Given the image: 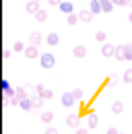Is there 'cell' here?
Segmentation results:
<instances>
[{
  "label": "cell",
  "mask_w": 132,
  "mask_h": 134,
  "mask_svg": "<svg viewBox=\"0 0 132 134\" xmlns=\"http://www.w3.org/2000/svg\"><path fill=\"white\" fill-rule=\"evenodd\" d=\"M39 62H41V68H52L56 66V56L52 54V52H46V54H41V58H39Z\"/></svg>",
  "instance_id": "cell-1"
},
{
  "label": "cell",
  "mask_w": 132,
  "mask_h": 134,
  "mask_svg": "<svg viewBox=\"0 0 132 134\" xmlns=\"http://www.w3.org/2000/svg\"><path fill=\"white\" fill-rule=\"evenodd\" d=\"M41 41H43V35L39 33V31H33V33H29V46H41Z\"/></svg>",
  "instance_id": "cell-2"
},
{
  "label": "cell",
  "mask_w": 132,
  "mask_h": 134,
  "mask_svg": "<svg viewBox=\"0 0 132 134\" xmlns=\"http://www.w3.org/2000/svg\"><path fill=\"white\" fill-rule=\"evenodd\" d=\"M116 50H118V48H116V46H112V43H107V41L101 46V54H103L105 58H112V56H116Z\"/></svg>",
  "instance_id": "cell-3"
},
{
  "label": "cell",
  "mask_w": 132,
  "mask_h": 134,
  "mask_svg": "<svg viewBox=\"0 0 132 134\" xmlns=\"http://www.w3.org/2000/svg\"><path fill=\"white\" fill-rule=\"evenodd\" d=\"M25 56H27L29 60L41 58V54H39V48H37V46H27V50H25Z\"/></svg>",
  "instance_id": "cell-4"
},
{
  "label": "cell",
  "mask_w": 132,
  "mask_h": 134,
  "mask_svg": "<svg viewBox=\"0 0 132 134\" xmlns=\"http://www.w3.org/2000/svg\"><path fill=\"white\" fill-rule=\"evenodd\" d=\"M2 93H4L6 97H15V95H16V89H13L10 83H8L6 79H2Z\"/></svg>",
  "instance_id": "cell-5"
},
{
  "label": "cell",
  "mask_w": 132,
  "mask_h": 134,
  "mask_svg": "<svg viewBox=\"0 0 132 134\" xmlns=\"http://www.w3.org/2000/svg\"><path fill=\"white\" fill-rule=\"evenodd\" d=\"M79 19H81L82 23H91L93 21V10L91 8H82L81 13H79Z\"/></svg>",
  "instance_id": "cell-6"
},
{
  "label": "cell",
  "mask_w": 132,
  "mask_h": 134,
  "mask_svg": "<svg viewBox=\"0 0 132 134\" xmlns=\"http://www.w3.org/2000/svg\"><path fill=\"white\" fill-rule=\"evenodd\" d=\"M74 101H76L74 93H64V95H62V105H64V107H72Z\"/></svg>",
  "instance_id": "cell-7"
},
{
  "label": "cell",
  "mask_w": 132,
  "mask_h": 134,
  "mask_svg": "<svg viewBox=\"0 0 132 134\" xmlns=\"http://www.w3.org/2000/svg\"><path fill=\"white\" fill-rule=\"evenodd\" d=\"M25 8H27V13H31V15H35V13L39 10V0H29Z\"/></svg>",
  "instance_id": "cell-8"
},
{
  "label": "cell",
  "mask_w": 132,
  "mask_h": 134,
  "mask_svg": "<svg viewBox=\"0 0 132 134\" xmlns=\"http://www.w3.org/2000/svg\"><path fill=\"white\" fill-rule=\"evenodd\" d=\"M46 41H48V46H58L60 37H58V33H48L46 35Z\"/></svg>",
  "instance_id": "cell-9"
},
{
  "label": "cell",
  "mask_w": 132,
  "mask_h": 134,
  "mask_svg": "<svg viewBox=\"0 0 132 134\" xmlns=\"http://www.w3.org/2000/svg\"><path fill=\"white\" fill-rule=\"evenodd\" d=\"M89 8L93 10V15H97V13H103V8H101V0H91Z\"/></svg>",
  "instance_id": "cell-10"
},
{
  "label": "cell",
  "mask_w": 132,
  "mask_h": 134,
  "mask_svg": "<svg viewBox=\"0 0 132 134\" xmlns=\"http://www.w3.org/2000/svg\"><path fill=\"white\" fill-rule=\"evenodd\" d=\"M112 111H114L116 116H118V114H122V111H124V103H122L120 99H116L114 103H112Z\"/></svg>",
  "instance_id": "cell-11"
},
{
  "label": "cell",
  "mask_w": 132,
  "mask_h": 134,
  "mask_svg": "<svg viewBox=\"0 0 132 134\" xmlns=\"http://www.w3.org/2000/svg\"><path fill=\"white\" fill-rule=\"evenodd\" d=\"M72 54H74L76 58H85V56H87V48H85V46H74Z\"/></svg>",
  "instance_id": "cell-12"
},
{
  "label": "cell",
  "mask_w": 132,
  "mask_h": 134,
  "mask_svg": "<svg viewBox=\"0 0 132 134\" xmlns=\"http://www.w3.org/2000/svg\"><path fill=\"white\" fill-rule=\"evenodd\" d=\"M79 120H81V118L72 114V116H68V118H66V126H70V128H76V126H79Z\"/></svg>",
  "instance_id": "cell-13"
},
{
  "label": "cell",
  "mask_w": 132,
  "mask_h": 134,
  "mask_svg": "<svg viewBox=\"0 0 132 134\" xmlns=\"http://www.w3.org/2000/svg\"><path fill=\"white\" fill-rule=\"evenodd\" d=\"M101 8H103V13H112L114 10V0H101Z\"/></svg>",
  "instance_id": "cell-14"
},
{
  "label": "cell",
  "mask_w": 132,
  "mask_h": 134,
  "mask_svg": "<svg viewBox=\"0 0 132 134\" xmlns=\"http://www.w3.org/2000/svg\"><path fill=\"white\" fill-rule=\"evenodd\" d=\"M58 8H60V10L64 13V15H70V13L74 10V8H72V2H62V4L58 6Z\"/></svg>",
  "instance_id": "cell-15"
},
{
  "label": "cell",
  "mask_w": 132,
  "mask_h": 134,
  "mask_svg": "<svg viewBox=\"0 0 132 134\" xmlns=\"http://www.w3.org/2000/svg\"><path fill=\"white\" fill-rule=\"evenodd\" d=\"M19 107H21V109H25V111H27V109H33V99H31V97H27V99H23V101H21V105H19Z\"/></svg>",
  "instance_id": "cell-16"
},
{
  "label": "cell",
  "mask_w": 132,
  "mask_h": 134,
  "mask_svg": "<svg viewBox=\"0 0 132 134\" xmlns=\"http://www.w3.org/2000/svg\"><path fill=\"white\" fill-rule=\"evenodd\" d=\"M33 99V109H39V107H41V105H43V97H41V95H37V97H31Z\"/></svg>",
  "instance_id": "cell-17"
},
{
  "label": "cell",
  "mask_w": 132,
  "mask_h": 134,
  "mask_svg": "<svg viewBox=\"0 0 132 134\" xmlns=\"http://www.w3.org/2000/svg\"><path fill=\"white\" fill-rule=\"evenodd\" d=\"M27 91H29L27 87H19V89H16V97H19L21 101H23V99H27Z\"/></svg>",
  "instance_id": "cell-18"
},
{
  "label": "cell",
  "mask_w": 132,
  "mask_h": 134,
  "mask_svg": "<svg viewBox=\"0 0 132 134\" xmlns=\"http://www.w3.org/2000/svg\"><path fill=\"white\" fill-rule=\"evenodd\" d=\"M39 118H41V122H43V124H50V122L54 120V114H52V111H43Z\"/></svg>",
  "instance_id": "cell-19"
},
{
  "label": "cell",
  "mask_w": 132,
  "mask_h": 134,
  "mask_svg": "<svg viewBox=\"0 0 132 134\" xmlns=\"http://www.w3.org/2000/svg\"><path fill=\"white\" fill-rule=\"evenodd\" d=\"M116 58H118V60H126V50H124V46H118V50H116Z\"/></svg>",
  "instance_id": "cell-20"
},
{
  "label": "cell",
  "mask_w": 132,
  "mask_h": 134,
  "mask_svg": "<svg viewBox=\"0 0 132 134\" xmlns=\"http://www.w3.org/2000/svg\"><path fill=\"white\" fill-rule=\"evenodd\" d=\"M35 19H37V21H39V23H43V21H46V19H48V13H46V10H43V8H39V10H37V13H35Z\"/></svg>",
  "instance_id": "cell-21"
},
{
  "label": "cell",
  "mask_w": 132,
  "mask_h": 134,
  "mask_svg": "<svg viewBox=\"0 0 132 134\" xmlns=\"http://www.w3.org/2000/svg\"><path fill=\"white\" fill-rule=\"evenodd\" d=\"M66 21H68V25H76V21H81V19H79V15L70 13V15H66Z\"/></svg>",
  "instance_id": "cell-22"
},
{
  "label": "cell",
  "mask_w": 132,
  "mask_h": 134,
  "mask_svg": "<svg viewBox=\"0 0 132 134\" xmlns=\"http://www.w3.org/2000/svg\"><path fill=\"white\" fill-rule=\"evenodd\" d=\"M97 124H99V118L95 114H89V128H95Z\"/></svg>",
  "instance_id": "cell-23"
},
{
  "label": "cell",
  "mask_w": 132,
  "mask_h": 134,
  "mask_svg": "<svg viewBox=\"0 0 132 134\" xmlns=\"http://www.w3.org/2000/svg\"><path fill=\"white\" fill-rule=\"evenodd\" d=\"M95 39H97V41H101V43H105L107 33H105V31H97V33H95Z\"/></svg>",
  "instance_id": "cell-24"
},
{
  "label": "cell",
  "mask_w": 132,
  "mask_h": 134,
  "mask_svg": "<svg viewBox=\"0 0 132 134\" xmlns=\"http://www.w3.org/2000/svg\"><path fill=\"white\" fill-rule=\"evenodd\" d=\"M13 50H15V52H25L27 48H25V43H23V41H16L15 46H13Z\"/></svg>",
  "instance_id": "cell-25"
},
{
  "label": "cell",
  "mask_w": 132,
  "mask_h": 134,
  "mask_svg": "<svg viewBox=\"0 0 132 134\" xmlns=\"http://www.w3.org/2000/svg\"><path fill=\"white\" fill-rule=\"evenodd\" d=\"M124 50H126V60H132V43H126Z\"/></svg>",
  "instance_id": "cell-26"
},
{
  "label": "cell",
  "mask_w": 132,
  "mask_h": 134,
  "mask_svg": "<svg viewBox=\"0 0 132 134\" xmlns=\"http://www.w3.org/2000/svg\"><path fill=\"white\" fill-rule=\"evenodd\" d=\"M124 83H132V68H128L124 72Z\"/></svg>",
  "instance_id": "cell-27"
},
{
  "label": "cell",
  "mask_w": 132,
  "mask_h": 134,
  "mask_svg": "<svg viewBox=\"0 0 132 134\" xmlns=\"http://www.w3.org/2000/svg\"><path fill=\"white\" fill-rule=\"evenodd\" d=\"M41 97H43V99H52V97H54V91H52V89H46V91L41 93Z\"/></svg>",
  "instance_id": "cell-28"
},
{
  "label": "cell",
  "mask_w": 132,
  "mask_h": 134,
  "mask_svg": "<svg viewBox=\"0 0 132 134\" xmlns=\"http://www.w3.org/2000/svg\"><path fill=\"white\" fill-rule=\"evenodd\" d=\"M43 91H46V87H43L41 83H37V85H35V93H37V95H41Z\"/></svg>",
  "instance_id": "cell-29"
},
{
  "label": "cell",
  "mask_w": 132,
  "mask_h": 134,
  "mask_svg": "<svg viewBox=\"0 0 132 134\" xmlns=\"http://www.w3.org/2000/svg\"><path fill=\"white\" fill-rule=\"evenodd\" d=\"M72 93H74V97H76V99H82V97H85V93H82V89H74Z\"/></svg>",
  "instance_id": "cell-30"
},
{
  "label": "cell",
  "mask_w": 132,
  "mask_h": 134,
  "mask_svg": "<svg viewBox=\"0 0 132 134\" xmlns=\"http://www.w3.org/2000/svg\"><path fill=\"white\" fill-rule=\"evenodd\" d=\"M132 0H114V4H118V6H126V4H130Z\"/></svg>",
  "instance_id": "cell-31"
},
{
  "label": "cell",
  "mask_w": 132,
  "mask_h": 134,
  "mask_svg": "<svg viewBox=\"0 0 132 134\" xmlns=\"http://www.w3.org/2000/svg\"><path fill=\"white\" fill-rule=\"evenodd\" d=\"M46 134H58V130H56L54 126H48V128H46Z\"/></svg>",
  "instance_id": "cell-32"
},
{
  "label": "cell",
  "mask_w": 132,
  "mask_h": 134,
  "mask_svg": "<svg viewBox=\"0 0 132 134\" xmlns=\"http://www.w3.org/2000/svg\"><path fill=\"white\" fill-rule=\"evenodd\" d=\"M6 105H10V97L4 95V97H2V107H6Z\"/></svg>",
  "instance_id": "cell-33"
},
{
  "label": "cell",
  "mask_w": 132,
  "mask_h": 134,
  "mask_svg": "<svg viewBox=\"0 0 132 134\" xmlns=\"http://www.w3.org/2000/svg\"><path fill=\"white\" fill-rule=\"evenodd\" d=\"M48 2L52 6H60V4H62V0H48Z\"/></svg>",
  "instance_id": "cell-34"
},
{
  "label": "cell",
  "mask_w": 132,
  "mask_h": 134,
  "mask_svg": "<svg viewBox=\"0 0 132 134\" xmlns=\"http://www.w3.org/2000/svg\"><path fill=\"white\" fill-rule=\"evenodd\" d=\"M8 56H10V50H2V60H6Z\"/></svg>",
  "instance_id": "cell-35"
},
{
  "label": "cell",
  "mask_w": 132,
  "mask_h": 134,
  "mask_svg": "<svg viewBox=\"0 0 132 134\" xmlns=\"http://www.w3.org/2000/svg\"><path fill=\"white\" fill-rule=\"evenodd\" d=\"M105 134H120V132H118L116 128H107V132H105Z\"/></svg>",
  "instance_id": "cell-36"
},
{
  "label": "cell",
  "mask_w": 132,
  "mask_h": 134,
  "mask_svg": "<svg viewBox=\"0 0 132 134\" xmlns=\"http://www.w3.org/2000/svg\"><path fill=\"white\" fill-rule=\"evenodd\" d=\"M74 134H89V132H87L85 128H76V132H74Z\"/></svg>",
  "instance_id": "cell-37"
},
{
  "label": "cell",
  "mask_w": 132,
  "mask_h": 134,
  "mask_svg": "<svg viewBox=\"0 0 132 134\" xmlns=\"http://www.w3.org/2000/svg\"><path fill=\"white\" fill-rule=\"evenodd\" d=\"M128 21H130V23H132V13H130V15H128Z\"/></svg>",
  "instance_id": "cell-38"
},
{
  "label": "cell",
  "mask_w": 132,
  "mask_h": 134,
  "mask_svg": "<svg viewBox=\"0 0 132 134\" xmlns=\"http://www.w3.org/2000/svg\"><path fill=\"white\" fill-rule=\"evenodd\" d=\"M130 8H132V2H130Z\"/></svg>",
  "instance_id": "cell-39"
},
{
  "label": "cell",
  "mask_w": 132,
  "mask_h": 134,
  "mask_svg": "<svg viewBox=\"0 0 132 134\" xmlns=\"http://www.w3.org/2000/svg\"><path fill=\"white\" fill-rule=\"evenodd\" d=\"M39 2H41V0H39Z\"/></svg>",
  "instance_id": "cell-40"
}]
</instances>
